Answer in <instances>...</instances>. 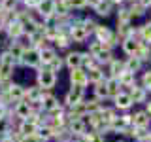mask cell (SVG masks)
Wrapping results in <instances>:
<instances>
[{"label": "cell", "mask_w": 151, "mask_h": 142, "mask_svg": "<svg viewBox=\"0 0 151 142\" xmlns=\"http://www.w3.org/2000/svg\"><path fill=\"white\" fill-rule=\"evenodd\" d=\"M106 87H108V95H110V97H115V95L121 93V83H119L117 78H110L106 82Z\"/></svg>", "instance_id": "16"}, {"label": "cell", "mask_w": 151, "mask_h": 142, "mask_svg": "<svg viewBox=\"0 0 151 142\" xmlns=\"http://www.w3.org/2000/svg\"><path fill=\"white\" fill-rule=\"evenodd\" d=\"M87 82V72L83 68H76L70 70V85H78V87H85Z\"/></svg>", "instance_id": "9"}, {"label": "cell", "mask_w": 151, "mask_h": 142, "mask_svg": "<svg viewBox=\"0 0 151 142\" xmlns=\"http://www.w3.org/2000/svg\"><path fill=\"white\" fill-rule=\"evenodd\" d=\"M6 89H8V93H9V97H12L13 102H19V101H23V99H25V85L15 82V80H13V82L9 83Z\"/></svg>", "instance_id": "6"}, {"label": "cell", "mask_w": 151, "mask_h": 142, "mask_svg": "<svg viewBox=\"0 0 151 142\" xmlns=\"http://www.w3.org/2000/svg\"><path fill=\"white\" fill-rule=\"evenodd\" d=\"M106 97H110V95H108L106 82H100V83H96V85H94V99L102 102V99H106Z\"/></svg>", "instance_id": "18"}, {"label": "cell", "mask_w": 151, "mask_h": 142, "mask_svg": "<svg viewBox=\"0 0 151 142\" xmlns=\"http://www.w3.org/2000/svg\"><path fill=\"white\" fill-rule=\"evenodd\" d=\"M115 142H125V140H115Z\"/></svg>", "instance_id": "32"}, {"label": "cell", "mask_w": 151, "mask_h": 142, "mask_svg": "<svg viewBox=\"0 0 151 142\" xmlns=\"http://www.w3.org/2000/svg\"><path fill=\"white\" fill-rule=\"evenodd\" d=\"M23 142H42V140L38 138V135H30V136H25Z\"/></svg>", "instance_id": "27"}, {"label": "cell", "mask_w": 151, "mask_h": 142, "mask_svg": "<svg viewBox=\"0 0 151 142\" xmlns=\"http://www.w3.org/2000/svg\"><path fill=\"white\" fill-rule=\"evenodd\" d=\"M2 42H4V38H2V34H0V49H2Z\"/></svg>", "instance_id": "30"}, {"label": "cell", "mask_w": 151, "mask_h": 142, "mask_svg": "<svg viewBox=\"0 0 151 142\" xmlns=\"http://www.w3.org/2000/svg\"><path fill=\"white\" fill-rule=\"evenodd\" d=\"M15 129L21 133L23 136H30V135H36L38 125H36V123L32 121V120H28V117H27V120H23V121H19V123H17Z\"/></svg>", "instance_id": "10"}, {"label": "cell", "mask_w": 151, "mask_h": 142, "mask_svg": "<svg viewBox=\"0 0 151 142\" xmlns=\"http://www.w3.org/2000/svg\"><path fill=\"white\" fill-rule=\"evenodd\" d=\"M68 6L70 8H83V6H87V0H68Z\"/></svg>", "instance_id": "26"}, {"label": "cell", "mask_w": 151, "mask_h": 142, "mask_svg": "<svg viewBox=\"0 0 151 142\" xmlns=\"http://www.w3.org/2000/svg\"><path fill=\"white\" fill-rule=\"evenodd\" d=\"M12 116L15 117V120H19V121L27 120V117L30 116V106H28V102H27V101L15 102V104L12 106Z\"/></svg>", "instance_id": "4"}, {"label": "cell", "mask_w": 151, "mask_h": 142, "mask_svg": "<svg viewBox=\"0 0 151 142\" xmlns=\"http://www.w3.org/2000/svg\"><path fill=\"white\" fill-rule=\"evenodd\" d=\"M127 68H129L127 72H132V74H134V70L140 68V59H130L129 63H127Z\"/></svg>", "instance_id": "24"}, {"label": "cell", "mask_w": 151, "mask_h": 142, "mask_svg": "<svg viewBox=\"0 0 151 142\" xmlns=\"http://www.w3.org/2000/svg\"><path fill=\"white\" fill-rule=\"evenodd\" d=\"M110 6H111L110 0H106V2H102V0H100V2L94 6V9H96L98 15H108V13H110Z\"/></svg>", "instance_id": "22"}, {"label": "cell", "mask_w": 151, "mask_h": 142, "mask_svg": "<svg viewBox=\"0 0 151 142\" xmlns=\"http://www.w3.org/2000/svg\"><path fill=\"white\" fill-rule=\"evenodd\" d=\"M36 85L44 91H53V87L57 85V74L51 72L47 66H40L36 70Z\"/></svg>", "instance_id": "1"}, {"label": "cell", "mask_w": 151, "mask_h": 142, "mask_svg": "<svg viewBox=\"0 0 151 142\" xmlns=\"http://www.w3.org/2000/svg\"><path fill=\"white\" fill-rule=\"evenodd\" d=\"M42 97H44V89L38 87V85H25V99L23 101L27 102H36V101H42Z\"/></svg>", "instance_id": "7"}, {"label": "cell", "mask_w": 151, "mask_h": 142, "mask_svg": "<svg viewBox=\"0 0 151 142\" xmlns=\"http://www.w3.org/2000/svg\"><path fill=\"white\" fill-rule=\"evenodd\" d=\"M125 66H123V63H119V61H111V78H119V76L125 72Z\"/></svg>", "instance_id": "23"}, {"label": "cell", "mask_w": 151, "mask_h": 142, "mask_svg": "<svg viewBox=\"0 0 151 142\" xmlns=\"http://www.w3.org/2000/svg\"><path fill=\"white\" fill-rule=\"evenodd\" d=\"M145 112H147V114H149V117H151V102H147V110H145Z\"/></svg>", "instance_id": "29"}, {"label": "cell", "mask_w": 151, "mask_h": 142, "mask_svg": "<svg viewBox=\"0 0 151 142\" xmlns=\"http://www.w3.org/2000/svg\"><path fill=\"white\" fill-rule=\"evenodd\" d=\"M63 66H64V59H63V57H59V55H57L55 59L51 61L49 64H47V68H49L51 72H55V74H57V72H60V70H63Z\"/></svg>", "instance_id": "19"}, {"label": "cell", "mask_w": 151, "mask_h": 142, "mask_svg": "<svg viewBox=\"0 0 151 142\" xmlns=\"http://www.w3.org/2000/svg\"><path fill=\"white\" fill-rule=\"evenodd\" d=\"M57 55H59V53H57V49H55V47H51V46H45L44 49H40V61H42V66H47Z\"/></svg>", "instance_id": "12"}, {"label": "cell", "mask_w": 151, "mask_h": 142, "mask_svg": "<svg viewBox=\"0 0 151 142\" xmlns=\"http://www.w3.org/2000/svg\"><path fill=\"white\" fill-rule=\"evenodd\" d=\"M130 99H132V102H142V101H145V89L144 87H136V85H132V89H130Z\"/></svg>", "instance_id": "17"}, {"label": "cell", "mask_w": 151, "mask_h": 142, "mask_svg": "<svg viewBox=\"0 0 151 142\" xmlns=\"http://www.w3.org/2000/svg\"><path fill=\"white\" fill-rule=\"evenodd\" d=\"M42 110H44L45 114H49V112H53L57 106L60 104V101L53 95V91H44V97H42Z\"/></svg>", "instance_id": "5"}, {"label": "cell", "mask_w": 151, "mask_h": 142, "mask_svg": "<svg viewBox=\"0 0 151 142\" xmlns=\"http://www.w3.org/2000/svg\"><path fill=\"white\" fill-rule=\"evenodd\" d=\"M4 12H15V9L21 6V0H0Z\"/></svg>", "instance_id": "20"}, {"label": "cell", "mask_w": 151, "mask_h": 142, "mask_svg": "<svg viewBox=\"0 0 151 142\" xmlns=\"http://www.w3.org/2000/svg\"><path fill=\"white\" fill-rule=\"evenodd\" d=\"M85 138L87 142H106V136L102 135V133H96V131H91V133H85Z\"/></svg>", "instance_id": "21"}, {"label": "cell", "mask_w": 151, "mask_h": 142, "mask_svg": "<svg viewBox=\"0 0 151 142\" xmlns=\"http://www.w3.org/2000/svg\"><path fill=\"white\" fill-rule=\"evenodd\" d=\"M138 44H136V42H132V40H129V42H125V49L129 51V53H136V51H138Z\"/></svg>", "instance_id": "25"}, {"label": "cell", "mask_w": 151, "mask_h": 142, "mask_svg": "<svg viewBox=\"0 0 151 142\" xmlns=\"http://www.w3.org/2000/svg\"><path fill=\"white\" fill-rule=\"evenodd\" d=\"M4 34H6L8 40H19L23 34H25V30H23V25L17 21V19H13V21L6 23V27H4Z\"/></svg>", "instance_id": "3"}, {"label": "cell", "mask_w": 151, "mask_h": 142, "mask_svg": "<svg viewBox=\"0 0 151 142\" xmlns=\"http://www.w3.org/2000/svg\"><path fill=\"white\" fill-rule=\"evenodd\" d=\"M4 27H6V21H4V13L0 15V34L4 32Z\"/></svg>", "instance_id": "28"}, {"label": "cell", "mask_w": 151, "mask_h": 142, "mask_svg": "<svg viewBox=\"0 0 151 142\" xmlns=\"http://www.w3.org/2000/svg\"><path fill=\"white\" fill-rule=\"evenodd\" d=\"M115 108H121V110H127V108H130L132 106V99H130V95L129 93H119V95H115Z\"/></svg>", "instance_id": "14"}, {"label": "cell", "mask_w": 151, "mask_h": 142, "mask_svg": "<svg viewBox=\"0 0 151 142\" xmlns=\"http://www.w3.org/2000/svg\"><path fill=\"white\" fill-rule=\"evenodd\" d=\"M34 12L38 13L40 17H49V15H53L55 13V0H40V4L36 6Z\"/></svg>", "instance_id": "8"}, {"label": "cell", "mask_w": 151, "mask_h": 142, "mask_svg": "<svg viewBox=\"0 0 151 142\" xmlns=\"http://www.w3.org/2000/svg\"><path fill=\"white\" fill-rule=\"evenodd\" d=\"M87 82L93 83V85L104 82V72H102L100 68H91V70H87Z\"/></svg>", "instance_id": "15"}, {"label": "cell", "mask_w": 151, "mask_h": 142, "mask_svg": "<svg viewBox=\"0 0 151 142\" xmlns=\"http://www.w3.org/2000/svg\"><path fill=\"white\" fill-rule=\"evenodd\" d=\"M63 59H64V66H68L70 70L81 68V53H78V51H70Z\"/></svg>", "instance_id": "11"}, {"label": "cell", "mask_w": 151, "mask_h": 142, "mask_svg": "<svg viewBox=\"0 0 151 142\" xmlns=\"http://www.w3.org/2000/svg\"><path fill=\"white\" fill-rule=\"evenodd\" d=\"M2 13H4V9H2V4H0V15H2Z\"/></svg>", "instance_id": "31"}, {"label": "cell", "mask_w": 151, "mask_h": 142, "mask_svg": "<svg viewBox=\"0 0 151 142\" xmlns=\"http://www.w3.org/2000/svg\"><path fill=\"white\" fill-rule=\"evenodd\" d=\"M17 66L38 70V68L42 66V61H40V51L34 49V47H27V49L23 51V55H21V59H19Z\"/></svg>", "instance_id": "2"}, {"label": "cell", "mask_w": 151, "mask_h": 142, "mask_svg": "<svg viewBox=\"0 0 151 142\" xmlns=\"http://www.w3.org/2000/svg\"><path fill=\"white\" fill-rule=\"evenodd\" d=\"M130 117H132V125L134 127H149V123H151V117L147 112H136Z\"/></svg>", "instance_id": "13"}]
</instances>
